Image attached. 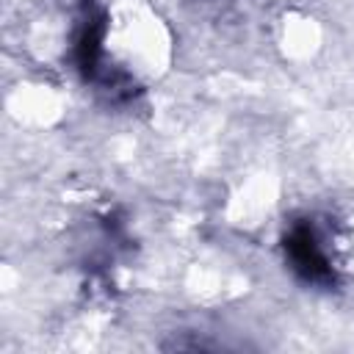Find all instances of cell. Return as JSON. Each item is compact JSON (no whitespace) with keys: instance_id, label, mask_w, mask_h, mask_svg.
<instances>
[{"instance_id":"7a4b0ae2","label":"cell","mask_w":354,"mask_h":354,"mask_svg":"<svg viewBox=\"0 0 354 354\" xmlns=\"http://www.w3.org/2000/svg\"><path fill=\"white\" fill-rule=\"evenodd\" d=\"M282 252H285V263L301 282L313 288H335L337 274L324 252V243L313 218H296L288 227L282 238Z\"/></svg>"},{"instance_id":"6da1fadb","label":"cell","mask_w":354,"mask_h":354,"mask_svg":"<svg viewBox=\"0 0 354 354\" xmlns=\"http://www.w3.org/2000/svg\"><path fill=\"white\" fill-rule=\"evenodd\" d=\"M105 30H108L105 8L97 0H80V17H77V28H75L72 58H75V66H77V72L83 75L86 83H97L111 97L127 100V97L136 94V83L124 72L102 66Z\"/></svg>"}]
</instances>
